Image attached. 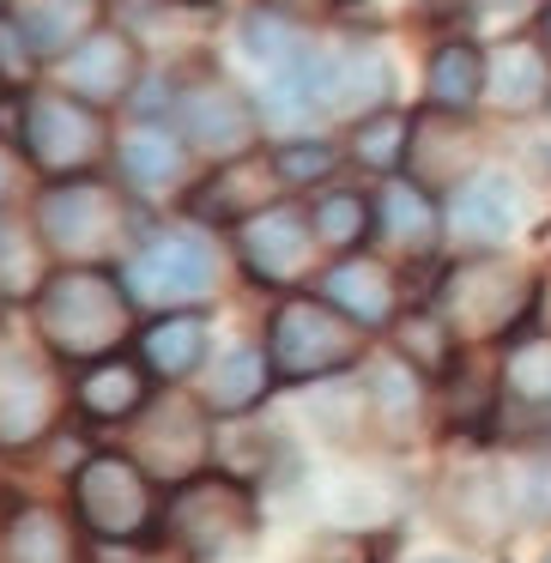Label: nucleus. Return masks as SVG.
I'll return each instance as SVG.
<instances>
[{"instance_id":"2","label":"nucleus","mask_w":551,"mask_h":563,"mask_svg":"<svg viewBox=\"0 0 551 563\" xmlns=\"http://www.w3.org/2000/svg\"><path fill=\"white\" fill-rule=\"evenodd\" d=\"M164 539L183 563H231L255 545L261 527V497L243 473H219V466H200V473L176 478L164 490Z\"/></svg>"},{"instance_id":"37","label":"nucleus","mask_w":551,"mask_h":563,"mask_svg":"<svg viewBox=\"0 0 551 563\" xmlns=\"http://www.w3.org/2000/svg\"><path fill=\"white\" fill-rule=\"evenodd\" d=\"M521 509H527V521H546V515H551V461H539V466H533Z\"/></svg>"},{"instance_id":"26","label":"nucleus","mask_w":551,"mask_h":563,"mask_svg":"<svg viewBox=\"0 0 551 563\" xmlns=\"http://www.w3.org/2000/svg\"><path fill=\"white\" fill-rule=\"evenodd\" d=\"M273 382L279 376H273L267 352H261V345H243V352H231V357L212 364L200 400H207V412H219V418H243V412H255V406L267 400Z\"/></svg>"},{"instance_id":"30","label":"nucleus","mask_w":551,"mask_h":563,"mask_svg":"<svg viewBox=\"0 0 551 563\" xmlns=\"http://www.w3.org/2000/svg\"><path fill=\"white\" fill-rule=\"evenodd\" d=\"M406 146H412V115L394 110V103L376 115H364L357 134H352V158L364 164V170H382V176L406 170Z\"/></svg>"},{"instance_id":"29","label":"nucleus","mask_w":551,"mask_h":563,"mask_svg":"<svg viewBox=\"0 0 551 563\" xmlns=\"http://www.w3.org/2000/svg\"><path fill=\"white\" fill-rule=\"evenodd\" d=\"M49 279V243L37 236V224H19L0 207V297H37Z\"/></svg>"},{"instance_id":"8","label":"nucleus","mask_w":551,"mask_h":563,"mask_svg":"<svg viewBox=\"0 0 551 563\" xmlns=\"http://www.w3.org/2000/svg\"><path fill=\"white\" fill-rule=\"evenodd\" d=\"M527 303H533V291H527V279L509 267V261L497 255H473L461 261V267L442 279V297L437 309L449 316L454 333H466V340H491V333H509L515 321L527 316Z\"/></svg>"},{"instance_id":"24","label":"nucleus","mask_w":551,"mask_h":563,"mask_svg":"<svg viewBox=\"0 0 551 563\" xmlns=\"http://www.w3.org/2000/svg\"><path fill=\"white\" fill-rule=\"evenodd\" d=\"M140 364L164 382H183L207 364V316L195 309H176V316H158L146 333H140Z\"/></svg>"},{"instance_id":"17","label":"nucleus","mask_w":551,"mask_h":563,"mask_svg":"<svg viewBox=\"0 0 551 563\" xmlns=\"http://www.w3.org/2000/svg\"><path fill=\"white\" fill-rule=\"evenodd\" d=\"M425 91H430V110H449L466 115L473 103L491 98V55L485 43L473 37H442L425 62Z\"/></svg>"},{"instance_id":"42","label":"nucleus","mask_w":551,"mask_h":563,"mask_svg":"<svg viewBox=\"0 0 551 563\" xmlns=\"http://www.w3.org/2000/svg\"><path fill=\"white\" fill-rule=\"evenodd\" d=\"M539 249H546V255H551V224H546V231H539Z\"/></svg>"},{"instance_id":"35","label":"nucleus","mask_w":551,"mask_h":563,"mask_svg":"<svg viewBox=\"0 0 551 563\" xmlns=\"http://www.w3.org/2000/svg\"><path fill=\"white\" fill-rule=\"evenodd\" d=\"M304 563H382V539H370V533H328V539H316V551H309Z\"/></svg>"},{"instance_id":"32","label":"nucleus","mask_w":551,"mask_h":563,"mask_svg":"<svg viewBox=\"0 0 551 563\" xmlns=\"http://www.w3.org/2000/svg\"><path fill=\"white\" fill-rule=\"evenodd\" d=\"M291 25L297 19H279V13H267V7H255V13L243 19V49L255 55V62H267V74H273V67H285L304 49V43L291 37Z\"/></svg>"},{"instance_id":"12","label":"nucleus","mask_w":551,"mask_h":563,"mask_svg":"<svg viewBox=\"0 0 551 563\" xmlns=\"http://www.w3.org/2000/svg\"><path fill=\"white\" fill-rule=\"evenodd\" d=\"M62 406H67V394L49 364L0 345V449H25V442L49 437Z\"/></svg>"},{"instance_id":"5","label":"nucleus","mask_w":551,"mask_h":563,"mask_svg":"<svg viewBox=\"0 0 551 563\" xmlns=\"http://www.w3.org/2000/svg\"><path fill=\"white\" fill-rule=\"evenodd\" d=\"M31 224L49 243V255H67V267H103L115 249H128L134 212H128L122 188L103 183V176H67V183L37 195Z\"/></svg>"},{"instance_id":"13","label":"nucleus","mask_w":551,"mask_h":563,"mask_svg":"<svg viewBox=\"0 0 551 563\" xmlns=\"http://www.w3.org/2000/svg\"><path fill=\"white\" fill-rule=\"evenodd\" d=\"M212 412H200V406H188L183 394H170L164 406H152L146 418H140V466H146L152 478H188L200 473V466L212 461Z\"/></svg>"},{"instance_id":"3","label":"nucleus","mask_w":551,"mask_h":563,"mask_svg":"<svg viewBox=\"0 0 551 563\" xmlns=\"http://www.w3.org/2000/svg\"><path fill=\"white\" fill-rule=\"evenodd\" d=\"M364 357V328L352 316L328 303V297H309V291H291L273 303V321H267V364L279 382L291 388H316V382H333L345 369H357Z\"/></svg>"},{"instance_id":"44","label":"nucleus","mask_w":551,"mask_h":563,"mask_svg":"<svg viewBox=\"0 0 551 563\" xmlns=\"http://www.w3.org/2000/svg\"><path fill=\"white\" fill-rule=\"evenodd\" d=\"M546 563H551V558H546Z\"/></svg>"},{"instance_id":"36","label":"nucleus","mask_w":551,"mask_h":563,"mask_svg":"<svg viewBox=\"0 0 551 563\" xmlns=\"http://www.w3.org/2000/svg\"><path fill=\"white\" fill-rule=\"evenodd\" d=\"M255 7H267L279 19H333L345 0H255Z\"/></svg>"},{"instance_id":"39","label":"nucleus","mask_w":551,"mask_h":563,"mask_svg":"<svg viewBox=\"0 0 551 563\" xmlns=\"http://www.w3.org/2000/svg\"><path fill=\"white\" fill-rule=\"evenodd\" d=\"M539 43H546V49H551V7H546V13H539Z\"/></svg>"},{"instance_id":"7","label":"nucleus","mask_w":551,"mask_h":563,"mask_svg":"<svg viewBox=\"0 0 551 563\" xmlns=\"http://www.w3.org/2000/svg\"><path fill=\"white\" fill-rule=\"evenodd\" d=\"M176 134L188 140V152H207L212 164L249 158L261 146V103L249 91H236L224 74H195L170 98Z\"/></svg>"},{"instance_id":"6","label":"nucleus","mask_w":551,"mask_h":563,"mask_svg":"<svg viewBox=\"0 0 551 563\" xmlns=\"http://www.w3.org/2000/svg\"><path fill=\"white\" fill-rule=\"evenodd\" d=\"M19 152L37 170H49L55 183L91 176V164H103V152H110V122L86 98H74V91L31 86L19 98Z\"/></svg>"},{"instance_id":"40","label":"nucleus","mask_w":551,"mask_h":563,"mask_svg":"<svg viewBox=\"0 0 551 563\" xmlns=\"http://www.w3.org/2000/svg\"><path fill=\"white\" fill-rule=\"evenodd\" d=\"M164 7H195V13H200V7H212V0H164Z\"/></svg>"},{"instance_id":"25","label":"nucleus","mask_w":551,"mask_h":563,"mask_svg":"<svg viewBox=\"0 0 551 563\" xmlns=\"http://www.w3.org/2000/svg\"><path fill=\"white\" fill-rule=\"evenodd\" d=\"M394 352H400V364L412 369V376L442 382L454 369V328H449V316H442L437 303L400 309V316H394Z\"/></svg>"},{"instance_id":"41","label":"nucleus","mask_w":551,"mask_h":563,"mask_svg":"<svg viewBox=\"0 0 551 563\" xmlns=\"http://www.w3.org/2000/svg\"><path fill=\"white\" fill-rule=\"evenodd\" d=\"M418 563H466V558H449V551H437V558H418Z\"/></svg>"},{"instance_id":"20","label":"nucleus","mask_w":551,"mask_h":563,"mask_svg":"<svg viewBox=\"0 0 551 563\" xmlns=\"http://www.w3.org/2000/svg\"><path fill=\"white\" fill-rule=\"evenodd\" d=\"M7 13L25 25V37L37 43L43 62L49 55L62 62L67 49H79L103 25V0H7Z\"/></svg>"},{"instance_id":"43","label":"nucleus","mask_w":551,"mask_h":563,"mask_svg":"<svg viewBox=\"0 0 551 563\" xmlns=\"http://www.w3.org/2000/svg\"><path fill=\"white\" fill-rule=\"evenodd\" d=\"M0 7H7V0H0Z\"/></svg>"},{"instance_id":"21","label":"nucleus","mask_w":551,"mask_h":563,"mask_svg":"<svg viewBox=\"0 0 551 563\" xmlns=\"http://www.w3.org/2000/svg\"><path fill=\"white\" fill-rule=\"evenodd\" d=\"M388 91H394V67L382 55V43H345L333 49V115H376L388 110Z\"/></svg>"},{"instance_id":"14","label":"nucleus","mask_w":551,"mask_h":563,"mask_svg":"<svg viewBox=\"0 0 551 563\" xmlns=\"http://www.w3.org/2000/svg\"><path fill=\"white\" fill-rule=\"evenodd\" d=\"M273 183H279V170H273V158H261V152L212 164V176L188 195V212H195L200 224H249L255 212L273 207Z\"/></svg>"},{"instance_id":"16","label":"nucleus","mask_w":551,"mask_h":563,"mask_svg":"<svg viewBox=\"0 0 551 563\" xmlns=\"http://www.w3.org/2000/svg\"><path fill=\"white\" fill-rule=\"evenodd\" d=\"M74 406L91 418V424H128L152 406V369L140 357H98L86 364V376L74 382Z\"/></svg>"},{"instance_id":"4","label":"nucleus","mask_w":551,"mask_h":563,"mask_svg":"<svg viewBox=\"0 0 551 563\" xmlns=\"http://www.w3.org/2000/svg\"><path fill=\"white\" fill-rule=\"evenodd\" d=\"M74 521L103 545H146L164 521L158 478L122 449H98L74 473Z\"/></svg>"},{"instance_id":"19","label":"nucleus","mask_w":551,"mask_h":563,"mask_svg":"<svg viewBox=\"0 0 551 563\" xmlns=\"http://www.w3.org/2000/svg\"><path fill=\"white\" fill-rule=\"evenodd\" d=\"M491 98L503 103V115H533L551 103V49L539 37L503 43V55H491Z\"/></svg>"},{"instance_id":"27","label":"nucleus","mask_w":551,"mask_h":563,"mask_svg":"<svg viewBox=\"0 0 551 563\" xmlns=\"http://www.w3.org/2000/svg\"><path fill=\"white\" fill-rule=\"evenodd\" d=\"M309 231H316L321 249L333 255H357V249L376 236V200L364 188H321L309 200Z\"/></svg>"},{"instance_id":"15","label":"nucleus","mask_w":551,"mask_h":563,"mask_svg":"<svg viewBox=\"0 0 551 563\" xmlns=\"http://www.w3.org/2000/svg\"><path fill=\"white\" fill-rule=\"evenodd\" d=\"M321 297H328L340 316H352L357 328H394L400 316V285H394V267H382L376 255H340L328 273H321Z\"/></svg>"},{"instance_id":"9","label":"nucleus","mask_w":551,"mask_h":563,"mask_svg":"<svg viewBox=\"0 0 551 563\" xmlns=\"http://www.w3.org/2000/svg\"><path fill=\"white\" fill-rule=\"evenodd\" d=\"M219 285V249L200 231H164L146 236L128 261V291L152 297V303H200Z\"/></svg>"},{"instance_id":"1","label":"nucleus","mask_w":551,"mask_h":563,"mask_svg":"<svg viewBox=\"0 0 551 563\" xmlns=\"http://www.w3.org/2000/svg\"><path fill=\"white\" fill-rule=\"evenodd\" d=\"M31 321L55 357L98 364L122 352V340L134 333V291L110 267H62L31 297Z\"/></svg>"},{"instance_id":"11","label":"nucleus","mask_w":551,"mask_h":563,"mask_svg":"<svg viewBox=\"0 0 551 563\" xmlns=\"http://www.w3.org/2000/svg\"><path fill=\"white\" fill-rule=\"evenodd\" d=\"M140 74H146V55L128 37L122 25H98L79 49L62 55V91L86 98L91 110H115V103L134 98Z\"/></svg>"},{"instance_id":"31","label":"nucleus","mask_w":551,"mask_h":563,"mask_svg":"<svg viewBox=\"0 0 551 563\" xmlns=\"http://www.w3.org/2000/svg\"><path fill=\"white\" fill-rule=\"evenodd\" d=\"M267 158L279 170V188H328V176L340 170V146L328 140H279Z\"/></svg>"},{"instance_id":"10","label":"nucleus","mask_w":551,"mask_h":563,"mask_svg":"<svg viewBox=\"0 0 551 563\" xmlns=\"http://www.w3.org/2000/svg\"><path fill=\"white\" fill-rule=\"evenodd\" d=\"M236 249H243V273L267 291H285L309 273L316 255V231H309V207H267L249 224H236Z\"/></svg>"},{"instance_id":"33","label":"nucleus","mask_w":551,"mask_h":563,"mask_svg":"<svg viewBox=\"0 0 551 563\" xmlns=\"http://www.w3.org/2000/svg\"><path fill=\"white\" fill-rule=\"evenodd\" d=\"M37 43L25 37V25H19L7 7H0V86H25L31 91V74H37Z\"/></svg>"},{"instance_id":"34","label":"nucleus","mask_w":551,"mask_h":563,"mask_svg":"<svg viewBox=\"0 0 551 563\" xmlns=\"http://www.w3.org/2000/svg\"><path fill=\"white\" fill-rule=\"evenodd\" d=\"M509 382L527 394V400L551 406V340H527V345H515V357H509Z\"/></svg>"},{"instance_id":"23","label":"nucleus","mask_w":551,"mask_h":563,"mask_svg":"<svg viewBox=\"0 0 551 563\" xmlns=\"http://www.w3.org/2000/svg\"><path fill=\"white\" fill-rule=\"evenodd\" d=\"M115 170L128 188L140 195H170L188 183V140L183 134H158V128H140L115 146Z\"/></svg>"},{"instance_id":"18","label":"nucleus","mask_w":551,"mask_h":563,"mask_svg":"<svg viewBox=\"0 0 551 563\" xmlns=\"http://www.w3.org/2000/svg\"><path fill=\"white\" fill-rule=\"evenodd\" d=\"M515 219H521V195H515V183L497 170H473L449 200V224L478 249L503 243V236L515 231Z\"/></svg>"},{"instance_id":"28","label":"nucleus","mask_w":551,"mask_h":563,"mask_svg":"<svg viewBox=\"0 0 551 563\" xmlns=\"http://www.w3.org/2000/svg\"><path fill=\"white\" fill-rule=\"evenodd\" d=\"M0 563H74V521L62 509H19L0 527Z\"/></svg>"},{"instance_id":"38","label":"nucleus","mask_w":551,"mask_h":563,"mask_svg":"<svg viewBox=\"0 0 551 563\" xmlns=\"http://www.w3.org/2000/svg\"><path fill=\"white\" fill-rule=\"evenodd\" d=\"M13 176H19V158H13V146L0 140V207H7V195H13Z\"/></svg>"},{"instance_id":"22","label":"nucleus","mask_w":551,"mask_h":563,"mask_svg":"<svg viewBox=\"0 0 551 563\" xmlns=\"http://www.w3.org/2000/svg\"><path fill=\"white\" fill-rule=\"evenodd\" d=\"M376 236H394L406 255H430L442 236V207L430 188H418L412 176H394L376 195Z\"/></svg>"}]
</instances>
